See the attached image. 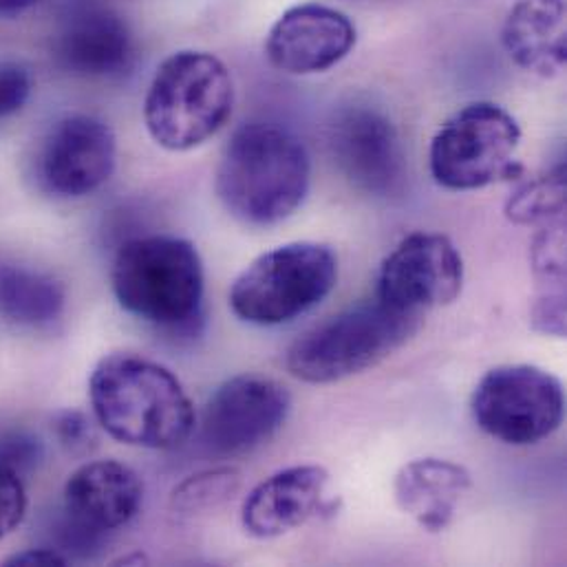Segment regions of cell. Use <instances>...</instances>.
Masks as SVG:
<instances>
[{"label": "cell", "mask_w": 567, "mask_h": 567, "mask_svg": "<svg viewBox=\"0 0 567 567\" xmlns=\"http://www.w3.org/2000/svg\"><path fill=\"white\" fill-rule=\"evenodd\" d=\"M327 146L353 188L373 197L402 193L406 155L395 124L382 111L367 104L340 109L329 122Z\"/></svg>", "instance_id": "10"}, {"label": "cell", "mask_w": 567, "mask_h": 567, "mask_svg": "<svg viewBox=\"0 0 567 567\" xmlns=\"http://www.w3.org/2000/svg\"><path fill=\"white\" fill-rule=\"evenodd\" d=\"M336 284L333 250L313 241H293L261 255L235 279L230 307L244 322L275 327L320 305Z\"/></svg>", "instance_id": "6"}, {"label": "cell", "mask_w": 567, "mask_h": 567, "mask_svg": "<svg viewBox=\"0 0 567 567\" xmlns=\"http://www.w3.org/2000/svg\"><path fill=\"white\" fill-rule=\"evenodd\" d=\"M471 488V473L462 464L440 457H422L404 464L393 482L400 511L426 533L446 530Z\"/></svg>", "instance_id": "18"}, {"label": "cell", "mask_w": 567, "mask_h": 567, "mask_svg": "<svg viewBox=\"0 0 567 567\" xmlns=\"http://www.w3.org/2000/svg\"><path fill=\"white\" fill-rule=\"evenodd\" d=\"M506 217L519 226H542L566 217V166L526 182L506 204Z\"/></svg>", "instance_id": "20"}, {"label": "cell", "mask_w": 567, "mask_h": 567, "mask_svg": "<svg viewBox=\"0 0 567 567\" xmlns=\"http://www.w3.org/2000/svg\"><path fill=\"white\" fill-rule=\"evenodd\" d=\"M471 411L477 426L491 437L530 446L550 437L564 424V384L535 364H502L475 386Z\"/></svg>", "instance_id": "8"}, {"label": "cell", "mask_w": 567, "mask_h": 567, "mask_svg": "<svg viewBox=\"0 0 567 567\" xmlns=\"http://www.w3.org/2000/svg\"><path fill=\"white\" fill-rule=\"evenodd\" d=\"M38 457H40V444L33 437L13 435L0 442V466H7L16 473L20 466H29L38 462Z\"/></svg>", "instance_id": "25"}, {"label": "cell", "mask_w": 567, "mask_h": 567, "mask_svg": "<svg viewBox=\"0 0 567 567\" xmlns=\"http://www.w3.org/2000/svg\"><path fill=\"white\" fill-rule=\"evenodd\" d=\"M31 73L18 60H0V124L18 115L31 97Z\"/></svg>", "instance_id": "23"}, {"label": "cell", "mask_w": 567, "mask_h": 567, "mask_svg": "<svg viewBox=\"0 0 567 567\" xmlns=\"http://www.w3.org/2000/svg\"><path fill=\"white\" fill-rule=\"evenodd\" d=\"M38 0H0V18H9V16H18L24 9L33 7Z\"/></svg>", "instance_id": "28"}, {"label": "cell", "mask_w": 567, "mask_h": 567, "mask_svg": "<svg viewBox=\"0 0 567 567\" xmlns=\"http://www.w3.org/2000/svg\"><path fill=\"white\" fill-rule=\"evenodd\" d=\"M27 513V493L20 475L0 466V542L20 526Z\"/></svg>", "instance_id": "24"}, {"label": "cell", "mask_w": 567, "mask_h": 567, "mask_svg": "<svg viewBox=\"0 0 567 567\" xmlns=\"http://www.w3.org/2000/svg\"><path fill=\"white\" fill-rule=\"evenodd\" d=\"M566 0H517L502 27L511 60L544 80L566 71Z\"/></svg>", "instance_id": "17"}, {"label": "cell", "mask_w": 567, "mask_h": 567, "mask_svg": "<svg viewBox=\"0 0 567 567\" xmlns=\"http://www.w3.org/2000/svg\"><path fill=\"white\" fill-rule=\"evenodd\" d=\"M117 142L113 128L93 115L58 120L35 153L38 186L60 199H80L100 190L113 175Z\"/></svg>", "instance_id": "11"}, {"label": "cell", "mask_w": 567, "mask_h": 567, "mask_svg": "<svg viewBox=\"0 0 567 567\" xmlns=\"http://www.w3.org/2000/svg\"><path fill=\"white\" fill-rule=\"evenodd\" d=\"M4 566L9 567H51L66 566V559L62 555H58L55 550H24L20 555H13L4 561Z\"/></svg>", "instance_id": "27"}, {"label": "cell", "mask_w": 567, "mask_h": 567, "mask_svg": "<svg viewBox=\"0 0 567 567\" xmlns=\"http://www.w3.org/2000/svg\"><path fill=\"white\" fill-rule=\"evenodd\" d=\"M420 322L422 316L395 309L375 296L305 331L287 351V371L309 384L347 380L393 355Z\"/></svg>", "instance_id": "5"}, {"label": "cell", "mask_w": 567, "mask_h": 567, "mask_svg": "<svg viewBox=\"0 0 567 567\" xmlns=\"http://www.w3.org/2000/svg\"><path fill=\"white\" fill-rule=\"evenodd\" d=\"M144 502L140 475L115 460L82 464L64 484V511L71 524L89 535L131 524Z\"/></svg>", "instance_id": "15"}, {"label": "cell", "mask_w": 567, "mask_h": 567, "mask_svg": "<svg viewBox=\"0 0 567 567\" xmlns=\"http://www.w3.org/2000/svg\"><path fill=\"white\" fill-rule=\"evenodd\" d=\"M55 62L80 78H120L135 62V40L126 20L109 7L78 4L53 35Z\"/></svg>", "instance_id": "14"}, {"label": "cell", "mask_w": 567, "mask_h": 567, "mask_svg": "<svg viewBox=\"0 0 567 567\" xmlns=\"http://www.w3.org/2000/svg\"><path fill=\"white\" fill-rule=\"evenodd\" d=\"M329 473L318 464L289 466L261 482L241 511L244 530L255 539H277L327 511Z\"/></svg>", "instance_id": "16"}, {"label": "cell", "mask_w": 567, "mask_h": 567, "mask_svg": "<svg viewBox=\"0 0 567 567\" xmlns=\"http://www.w3.org/2000/svg\"><path fill=\"white\" fill-rule=\"evenodd\" d=\"M353 20L336 7L302 2L289 7L272 24L266 40L270 64L289 75L324 73L355 47Z\"/></svg>", "instance_id": "13"}, {"label": "cell", "mask_w": 567, "mask_h": 567, "mask_svg": "<svg viewBox=\"0 0 567 567\" xmlns=\"http://www.w3.org/2000/svg\"><path fill=\"white\" fill-rule=\"evenodd\" d=\"M464 287V259L457 246L437 233H413L382 261L375 296L402 311L422 316L451 305Z\"/></svg>", "instance_id": "12"}, {"label": "cell", "mask_w": 567, "mask_h": 567, "mask_svg": "<svg viewBox=\"0 0 567 567\" xmlns=\"http://www.w3.org/2000/svg\"><path fill=\"white\" fill-rule=\"evenodd\" d=\"M124 311L168 331H193L204 318L206 275L193 241L151 235L126 241L111 268Z\"/></svg>", "instance_id": "3"}, {"label": "cell", "mask_w": 567, "mask_h": 567, "mask_svg": "<svg viewBox=\"0 0 567 567\" xmlns=\"http://www.w3.org/2000/svg\"><path fill=\"white\" fill-rule=\"evenodd\" d=\"M66 291L51 275L0 259V318L20 327H49L64 313Z\"/></svg>", "instance_id": "19"}, {"label": "cell", "mask_w": 567, "mask_h": 567, "mask_svg": "<svg viewBox=\"0 0 567 567\" xmlns=\"http://www.w3.org/2000/svg\"><path fill=\"white\" fill-rule=\"evenodd\" d=\"M522 126L495 102H473L455 111L433 135L429 168L446 190H480L522 175L517 148Z\"/></svg>", "instance_id": "7"}, {"label": "cell", "mask_w": 567, "mask_h": 567, "mask_svg": "<svg viewBox=\"0 0 567 567\" xmlns=\"http://www.w3.org/2000/svg\"><path fill=\"white\" fill-rule=\"evenodd\" d=\"M235 82L228 66L208 51H177L166 58L144 100V122L155 144L184 153L206 144L230 120Z\"/></svg>", "instance_id": "4"}, {"label": "cell", "mask_w": 567, "mask_h": 567, "mask_svg": "<svg viewBox=\"0 0 567 567\" xmlns=\"http://www.w3.org/2000/svg\"><path fill=\"white\" fill-rule=\"evenodd\" d=\"M239 486H241V473L237 468H215L186 480L173 493V506L182 515L210 511L233 499Z\"/></svg>", "instance_id": "21"}, {"label": "cell", "mask_w": 567, "mask_h": 567, "mask_svg": "<svg viewBox=\"0 0 567 567\" xmlns=\"http://www.w3.org/2000/svg\"><path fill=\"white\" fill-rule=\"evenodd\" d=\"M97 424L117 442L151 451L182 446L195 424V406L173 371L135 353L102 358L89 380Z\"/></svg>", "instance_id": "1"}, {"label": "cell", "mask_w": 567, "mask_h": 567, "mask_svg": "<svg viewBox=\"0 0 567 567\" xmlns=\"http://www.w3.org/2000/svg\"><path fill=\"white\" fill-rule=\"evenodd\" d=\"M55 429H58V435L64 444L69 446H86L89 440H93V433H91V426L86 422V417L82 413H73V411H66L58 417L55 422Z\"/></svg>", "instance_id": "26"}, {"label": "cell", "mask_w": 567, "mask_h": 567, "mask_svg": "<svg viewBox=\"0 0 567 567\" xmlns=\"http://www.w3.org/2000/svg\"><path fill=\"white\" fill-rule=\"evenodd\" d=\"M311 184L305 144L284 126L246 124L230 137L215 190L224 208L248 226H275L291 217Z\"/></svg>", "instance_id": "2"}, {"label": "cell", "mask_w": 567, "mask_h": 567, "mask_svg": "<svg viewBox=\"0 0 567 567\" xmlns=\"http://www.w3.org/2000/svg\"><path fill=\"white\" fill-rule=\"evenodd\" d=\"M291 409L289 391L264 375H235L208 398L199 437L221 457L248 455L268 444L281 429Z\"/></svg>", "instance_id": "9"}, {"label": "cell", "mask_w": 567, "mask_h": 567, "mask_svg": "<svg viewBox=\"0 0 567 567\" xmlns=\"http://www.w3.org/2000/svg\"><path fill=\"white\" fill-rule=\"evenodd\" d=\"M537 293H566V217L539 226L533 241Z\"/></svg>", "instance_id": "22"}]
</instances>
